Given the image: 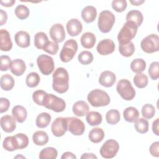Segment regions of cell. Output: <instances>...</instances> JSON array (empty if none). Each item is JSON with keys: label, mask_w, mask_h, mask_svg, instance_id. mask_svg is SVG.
I'll return each mask as SVG.
<instances>
[{"label": "cell", "mask_w": 159, "mask_h": 159, "mask_svg": "<svg viewBox=\"0 0 159 159\" xmlns=\"http://www.w3.org/2000/svg\"><path fill=\"white\" fill-rule=\"evenodd\" d=\"M59 46L57 43L55 42L48 41L43 48V50L50 55H55L58 51Z\"/></svg>", "instance_id": "7dc6e473"}, {"label": "cell", "mask_w": 159, "mask_h": 159, "mask_svg": "<svg viewBox=\"0 0 159 159\" xmlns=\"http://www.w3.org/2000/svg\"><path fill=\"white\" fill-rule=\"evenodd\" d=\"M86 119L87 122L91 126L99 125L102 122V116L97 111H90L87 113Z\"/></svg>", "instance_id": "1f68e13d"}, {"label": "cell", "mask_w": 159, "mask_h": 159, "mask_svg": "<svg viewBox=\"0 0 159 159\" xmlns=\"http://www.w3.org/2000/svg\"><path fill=\"white\" fill-rule=\"evenodd\" d=\"M14 78L9 74H5L1 77L0 84L1 88L4 91L11 90L14 86Z\"/></svg>", "instance_id": "4dcf8cb0"}, {"label": "cell", "mask_w": 159, "mask_h": 159, "mask_svg": "<svg viewBox=\"0 0 159 159\" xmlns=\"http://www.w3.org/2000/svg\"><path fill=\"white\" fill-rule=\"evenodd\" d=\"M115 22V16L114 14L108 11L104 10L100 12L98 25L99 30L102 33H108L110 32Z\"/></svg>", "instance_id": "277c9868"}, {"label": "cell", "mask_w": 159, "mask_h": 159, "mask_svg": "<svg viewBox=\"0 0 159 159\" xmlns=\"http://www.w3.org/2000/svg\"><path fill=\"white\" fill-rule=\"evenodd\" d=\"M52 119V117L48 112H42L39 114L35 120V124L37 127L43 129L47 127Z\"/></svg>", "instance_id": "f546056e"}, {"label": "cell", "mask_w": 159, "mask_h": 159, "mask_svg": "<svg viewBox=\"0 0 159 159\" xmlns=\"http://www.w3.org/2000/svg\"><path fill=\"white\" fill-rule=\"evenodd\" d=\"M16 119L13 116L5 115L1 118V127L7 133L12 132L16 128Z\"/></svg>", "instance_id": "e0dca14e"}, {"label": "cell", "mask_w": 159, "mask_h": 159, "mask_svg": "<svg viewBox=\"0 0 159 159\" xmlns=\"http://www.w3.org/2000/svg\"><path fill=\"white\" fill-rule=\"evenodd\" d=\"M106 122L111 125H116L120 120V114L116 109H110L106 114Z\"/></svg>", "instance_id": "e575fe53"}, {"label": "cell", "mask_w": 159, "mask_h": 159, "mask_svg": "<svg viewBox=\"0 0 159 159\" xmlns=\"http://www.w3.org/2000/svg\"><path fill=\"white\" fill-rule=\"evenodd\" d=\"M16 2L15 0H7V1H1L0 3L4 7H11L14 5V4Z\"/></svg>", "instance_id": "9f6ffc18"}, {"label": "cell", "mask_w": 159, "mask_h": 159, "mask_svg": "<svg viewBox=\"0 0 159 159\" xmlns=\"http://www.w3.org/2000/svg\"><path fill=\"white\" fill-rule=\"evenodd\" d=\"M68 120V130L74 135H81L85 130V125L80 119L75 117H66Z\"/></svg>", "instance_id": "7c38bea8"}, {"label": "cell", "mask_w": 159, "mask_h": 159, "mask_svg": "<svg viewBox=\"0 0 159 159\" xmlns=\"http://www.w3.org/2000/svg\"><path fill=\"white\" fill-rule=\"evenodd\" d=\"M0 61H1V66H0L1 71H7L10 68V65L12 62L11 58L7 55H1L0 57Z\"/></svg>", "instance_id": "c3c4849f"}, {"label": "cell", "mask_w": 159, "mask_h": 159, "mask_svg": "<svg viewBox=\"0 0 159 159\" xmlns=\"http://www.w3.org/2000/svg\"><path fill=\"white\" fill-rule=\"evenodd\" d=\"M78 50L77 42L74 39L66 40L61 50L60 58L61 61L67 63L71 61L75 57Z\"/></svg>", "instance_id": "8992f818"}, {"label": "cell", "mask_w": 159, "mask_h": 159, "mask_svg": "<svg viewBox=\"0 0 159 159\" xmlns=\"http://www.w3.org/2000/svg\"><path fill=\"white\" fill-rule=\"evenodd\" d=\"M158 125H159V119L157 118L152 123V131L156 135H159L158 131Z\"/></svg>", "instance_id": "db71d44e"}, {"label": "cell", "mask_w": 159, "mask_h": 159, "mask_svg": "<svg viewBox=\"0 0 159 159\" xmlns=\"http://www.w3.org/2000/svg\"><path fill=\"white\" fill-rule=\"evenodd\" d=\"M119 51L120 55L125 57H131L135 52V46L132 42L127 44H119Z\"/></svg>", "instance_id": "8d00e7d4"}, {"label": "cell", "mask_w": 159, "mask_h": 159, "mask_svg": "<svg viewBox=\"0 0 159 159\" xmlns=\"http://www.w3.org/2000/svg\"><path fill=\"white\" fill-rule=\"evenodd\" d=\"M81 159H96L97 157L92 153H83L81 156Z\"/></svg>", "instance_id": "6f0895ef"}, {"label": "cell", "mask_w": 159, "mask_h": 159, "mask_svg": "<svg viewBox=\"0 0 159 159\" xmlns=\"http://www.w3.org/2000/svg\"><path fill=\"white\" fill-rule=\"evenodd\" d=\"M97 10L93 6L84 7L81 11V17L86 23L93 22L96 18Z\"/></svg>", "instance_id": "7402d4cb"}, {"label": "cell", "mask_w": 159, "mask_h": 159, "mask_svg": "<svg viewBox=\"0 0 159 159\" xmlns=\"http://www.w3.org/2000/svg\"><path fill=\"white\" fill-rule=\"evenodd\" d=\"M87 99L89 104L93 107H102L107 106L111 99L108 94L101 89H95L91 91L87 96Z\"/></svg>", "instance_id": "7a4b0ae2"}, {"label": "cell", "mask_w": 159, "mask_h": 159, "mask_svg": "<svg viewBox=\"0 0 159 159\" xmlns=\"http://www.w3.org/2000/svg\"><path fill=\"white\" fill-rule=\"evenodd\" d=\"M116 80V76L111 71L106 70L102 71L99 78L98 81L101 85L106 88H109L113 86Z\"/></svg>", "instance_id": "9a60e30c"}, {"label": "cell", "mask_w": 159, "mask_h": 159, "mask_svg": "<svg viewBox=\"0 0 159 159\" xmlns=\"http://www.w3.org/2000/svg\"><path fill=\"white\" fill-rule=\"evenodd\" d=\"M12 114L17 122L22 123L27 119V112L26 109L24 106L20 105H17L12 108Z\"/></svg>", "instance_id": "d4e9b609"}, {"label": "cell", "mask_w": 159, "mask_h": 159, "mask_svg": "<svg viewBox=\"0 0 159 159\" xmlns=\"http://www.w3.org/2000/svg\"><path fill=\"white\" fill-rule=\"evenodd\" d=\"M104 132L101 128L96 127L92 129L88 134V138L89 140L94 143L101 142L104 138Z\"/></svg>", "instance_id": "4316f807"}, {"label": "cell", "mask_w": 159, "mask_h": 159, "mask_svg": "<svg viewBox=\"0 0 159 159\" xmlns=\"http://www.w3.org/2000/svg\"><path fill=\"white\" fill-rule=\"evenodd\" d=\"M138 26L133 22L126 21L117 35L119 44H127L133 39L137 32Z\"/></svg>", "instance_id": "3957f363"}, {"label": "cell", "mask_w": 159, "mask_h": 159, "mask_svg": "<svg viewBox=\"0 0 159 159\" xmlns=\"http://www.w3.org/2000/svg\"><path fill=\"white\" fill-rule=\"evenodd\" d=\"M37 64L40 72L44 75H50L55 68L53 58L47 55H40L37 58Z\"/></svg>", "instance_id": "9c48e42d"}, {"label": "cell", "mask_w": 159, "mask_h": 159, "mask_svg": "<svg viewBox=\"0 0 159 159\" xmlns=\"http://www.w3.org/2000/svg\"><path fill=\"white\" fill-rule=\"evenodd\" d=\"M40 81L39 75L36 72L29 73L25 79V83L29 88H35L38 86Z\"/></svg>", "instance_id": "f35d334b"}, {"label": "cell", "mask_w": 159, "mask_h": 159, "mask_svg": "<svg viewBox=\"0 0 159 159\" xmlns=\"http://www.w3.org/2000/svg\"><path fill=\"white\" fill-rule=\"evenodd\" d=\"M130 66L133 72L141 73L145 70L146 62L142 58H135L132 61Z\"/></svg>", "instance_id": "d6a6232c"}, {"label": "cell", "mask_w": 159, "mask_h": 159, "mask_svg": "<svg viewBox=\"0 0 159 159\" xmlns=\"http://www.w3.org/2000/svg\"><path fill=\"white\" fill-rule=\"evenodd\" d=\"M119 150V143L114 139H109L106 140L101 146L100 154L104 158H112L116 155Z\"/></svg>", "instance_id": "30bf717a"}, {"label": "cell", "mask_w": 159, "mask_h": 159, "mask_svg": "<svg viewBox=\"0 0 159 159\" xmlns=\"http://www.w3.org/2000/svg\"><path fill=\"white\" fill-rule=\"evenodd\" d=\"M81 45L85 48H93L96 42V38L95 35L90 32L84 33L80 39Z\"/></svg>", "instance_id": "cb8c5ba5"}, {"label": "cell", "mask_w": 159, "mask_h": 159, "mask_svg": "<svg viewBox=\"0 0 159 159\" xmlns=\"http://www.w3.org/2000/svg\"><path fill=\"white\" fill-rule=\"evenodd\" d=\"M145 2V1L143 0H134V1H130V2L134 5V6H140L141 5L142 3H143Z\"/></svg>", "instance_id": "680465c9"}, {"label": "cell", "mask_w": 159, "mask_h": 159, "mask_svg": "<svg viewBox=\"0 0 159 159\" xmlns=\"http://www.w3.org/2000/svg\"><path fill=\"white\" fill-rule=\"evenodd\" d=\"M134 83L139 88H145L148 82V77L146 75L143 73H137L134 77Z\"/></svg>", "instance_id": "ab89813d"}, {"label": "cell", "mask_w": 159, "mask_h": 159, "mask_svg": "<svg viewBox=\"0 0 159 159\" xmlns=\"http://www.w3.org/2000/svg\"><path fill=\"white\" fill-rule=\"evenodd\" d=\"M141 112L142 115L144 118L150 119L155 116V109L152 104H145L142 106Z\"/></svg>", "instance_id": "7bdbcfd3"}, {"label": "cell", "mask_w": 159, "mask_h": 159, "mask_svg": "<svg viewBox=\"0 0 159 159\" xmlns=\"http://www.w3.org/2000/svg\"><path fill=\"white\" fill-rule=\"evenodd\" d=\"M116 90L120 97L125 101L133 99L135 96V90L131 83L126 79L120 80L116 86Z\"/></svg>", "instance_id": "5b68a950"}, {"label": "cell", "mask_w": 159, "mask_h": 159, "mask_svg": "<svg viewBox=\"0 0 159 159\" xmlns=\"http://www.w3.org/2000/svg\"><path fill=\"white\" fill-rule=\"evenodd\" d=\"M149 152L150 154L155 157H158L159 156V142L158 141L155 142L151 144L149 148Z\"/></svg>", "instance_id": "816d5d0a"}, {"label": "cell", "mask_w": 159, "mask_h": 159, "mask_svg": "<svg viewBox=\"0 0 159 159\" xmlns=\"http://www.w3.org/2000/svg\"><path fill=\"white\" fill-rule=\"evenodd\" d=\"M49 34L53 42L57 43L63 42L66 37L64 27L61 24H53L49 30Z\"/></svg>", "instance_id": "4fadbf2b"}, {"label": "cell", "mask_w": 159, "mask_h": 159, "mask_svg": "<svg viewBox=\"0 0 159 159\" xmlns=\"http://www.w3.org/2000/svg\"><path fill=\"white\" fill-rule=\"evenodd\" d=\"M111 6L116 12H122L125 10L127 4L125 0H114L112 1Z\"/></svg>", "instance_id": "bcb514c9"}, {"label": "cell", "mask_w": 159, "mask_h": 159, "mask_svg": "<svg viewBox=\"0 0 159 159\" xmlns=\"http://www.w3.org/2000/svg\"><path fill=\"white\" fill-rule=\"evenodd\" d=\"M43 106L55 112H61L65 110L66 103L62 98L53 94L47 93L43 102Z\"/></svg>", "instance_id": "52a82bcc"}, {"label": "cell", "mask_w": 159, "mask_h": 159, "mask_svg": "<svg viewBox=\"0 0 159 159\" xmlns=\"http://www.w3.org/2000/svg\"><path fill=\"white\" fill-rule=\"evenodd\" d=\"M148 75L153 80H157L159 78V63L158 61L152 62L148 68Z\"/></svg>", "instance_id": "f6af8a7d"}, {"label": "cell", "mask_w": 159, "mask_h": 159, "mask_svg": "<svg viewBox=\"0 0 159 159\" xmlns=\"http://www.w3.org/2000/svg\"><path fill=\"white\" fill-rule=\"evenodd\" d=\"M48 134L43 130H38L34 133L32 135V140L34 143L39 146H43L48 142Z\"/></svg>", "instance_id": "f1b7e54d"}, {"label": "cell", "mask_w": 159, "mask_h": 159, "mask_svg": "<svg viewBox=\"0 0 159 159\" xmlns=\"http://www.w3.org/2000/svg\"><path fill=\"white\" fill-rule=\"evenodd\" d=\"M52 134L57 137L63 136L68 130V120L66 117H59L56 118L52 124Z\"/></svg>", "instance_id": "8fae6325"}, {"label": "cell", "mask_w": 159, "mask_h": 159, "mask_svg": "<svg viewBox=\"0 0 159 159\" xmlns=\"http://www.w3.org/2000/svg\"><path fill=\"white\" fill-rule=\"evenodd\" d=\"M12 48V42L10 34L6 29L0 30V48L2 51L8 52Z\"/></svg>", "instance_id": "ac0fdd59"}, {"label": "cell", "mask_w": 159, "mask_h": 159, "mask_svg": "<svg viewBox=\"0 0 159 159\" xmlns=\"http://www.w3.org/2000/svg\"><path fill=\"white\" fill-rule=\"evenodd\" d=\"M142 50L147 53H152L159 50V37L157 34H152L143 39L140 42Z\"/></svg>", "instance_id": "ba28073f"}, {"label": "cell", "mask_w": 159, "mask_h": 159, "mask_svg": "<svg viewBox=\"0 0 159 159\" xmlns=\"http://www.w3.org/2000/svg\"><path fill=\"white\" fill-rule=\"evenodd\" d=\"M12 144L15 150L26 148L29 144L28 137L22 133L17 134L12 136Z\"/></svg>", "instance_id": "d6986e66"}, {"label": "cell", "mask_w": 159, "mask_h": 159, "mask_svg": "<svg viewBox=\"0 0 159 159\" xmlns=\"http://www.w3.org/2000/svg\"><path fill=\"white\" fill-rule=\"evenodd\" d=\"M16 44L21 48H27L30 43V37L29 33L24 30L17 32L14 36Z\"/></svg>", "instance_id": "ffe728a7"}, {"label": "cell", "mask_w": 159, "mask_h": 159, "mask_svg": "<svg viewBox=\"0 0 159 159\" xmlns=\"http://www.w3.org/2000/svg\"><path fill=\"white\" fill-rule=\"evenodd\" d=\"M10 106V101L5 98H0V112L3 113L6 112Z\"/></svg>", "instance_id": "f907efd6"}, {"label": "cell", "mask_w": 159, "mask_h": 159, "mask_svg": "<svg viewBox=\"0 0 159 159\" xmlns=\"http://www.w3.org/2000/svg\"><path fill=\"white\" fill-rule=\"evenodd\" d=\"M126 21L134 22L138 27L142 24L143 17L142 12L138 10H131L126 14Z\"/></svg>", "instance_id": "484cf974"}, {"label": "cell", "mask_w": 159, "mask_h": 159, "mask_svg": "<svg viewBox=\"0 0 159 159\" xmlns=\"http://www.w3.org/2000/svg\"><path fill=\"white\" fill-rule=\"evenodd\" d=\"M61 159H76V157L70 152H66L61 157Z\"/></svg>", "instance_id": "11a10c76"}, {"label": "cell", "mask_w": 159, "mask_h": 159, "mask_svg": "<svg viewBox=\"0 0 159 159\" xmlns=\"http://www.w3.org/2000/svg\"><path fill=\"white\" fill-rule=\"evenodd\" d=\"M0 16H1V20H0V25H3L7 20V12L2 9H0Z\"/></svg>", "instance_id": "f5cc1de1"}, {"label": "cell", "mask_w": 159, "mask_h": 159, "mask_svg": "<svg viewBox=\"0 0 159 159\" xmlns=\"http://www.w3.org/2000/svg\"><path fill=\"white\" fill-rule=\"evenodd\" d=\"M48 41L47 35L43 32H39L35 35L34 45L38 49H43Z\"/></svg>", "instance_id": "836d02e7"}, {"label": "cell", "mask_w": 159, "mask_h": 159, "mask_svg": "<svg viewBox=\"0 0 159 159\" xmlns=\"http://www.w3.org/2000/svg\"><path fill=\"white\" fill-rule=\"evenodd\" d=\"M66 28L68 34L71 37H75L78 35L81 32L83 25L78 19H71L67 22Z\"/></svg>", "instance_id": "2e32d148"}, {"label": "cell", "mask_w": 159, "mask_h": 159, "mask_svg": "<svg viewBox=\"0 0 159 159\" xmlns=\"http://www.w3.org/2000/svg\"><path fill=\"white\" fill-rule=\"evenodd\" d=\"M89 106L84 101H78L73 106V112L78 117H83L86 115L89 111Z\"/></svg>", "instance_id": "603a6c76"}, {"label": "cell", "mask_w": 159, "mask_h": 159, "mask_svg": "<svg viewBox=\"0 0 159 159\" xmlns=\"http://www.w3.org/2000/svg\"><path fill=\"white\" fill-rule=\"evenodd\" d=\"M47 93L43 90H37L32 94V99L37 105L43 106V102Z\"/></svg>", "instance_id": "ee69618b"}, {"label": "cell", "mask_w": 159, "mask_h": 159, "mask_svg": "<svg viewBox=\"0 0 159 159\" xmlns=\"http://www.w3.org/2000/svg\"><path fill=\"white\" fill-rule=\"evenodd\" d=\"M134 127L137 132L140 134H145L148 130V122L144 118H138L134 122Z\"/></svg>", "instance_id": "74e56055"}, {"label": "cell", "mask_w": 159, "mask_h": 159, "mask_svg": "<svg viewBox=\"0 0 159 159\" xmlns=\"http://www.w3.org/2000/svg\"><path fill=\"white\" fill-rule=\"evenodd\" d=\"M52 88L60 94L66 93L69 88V75L67 70L62 67L57 68L53 73Z\"/></svg>", "instance_id": "6da1fadb"}, {"label": "cell", "mask_w": 159, "mask_h": 159, "mask_svg": "<svg viewBox=\"0 0 159 159\" xmlns=\"http://www.w3.org/2000/svg\"><path fill=\"white\" fill-rule=\"evenodd\" d=\"M2 147L3 148L9 152H13L14 151V148L12 144V136H8L6 137L2 142Z\"/></svg>", "instance_id": "681fc988"}, {"label": "cell", "mask_w": 159, "mask_h": 159, "mask_svg": "<svg viewBox=\"0 0 159 159\" xmlns=\"http://www.w3.org/2000/svg\"><path fill=\"white\" fill-rule=\"evenodd\" d=\"M14 13L17 18L20 20H24L29 17L30 11L26 6L24 4H20L16 7Z\"/></svg>", "instance_id": "60d3db41"}, {"label": "cell", "mask_w": 159, "mask_h": 159, "mask_svg": "<svg viewBox=\"0 0 159 159\" xmlns=\"http://www.w3.org/2000/svg\"><path fill=\"white\" fill-rule=\"evenodd\" d=\"M97 52L101 55H107L112 53L115 50V43L110 39L101 40L96 47Z\"/></svg>", "instance_id": "5bb4252c"}, {"label": "cell", "mask_w": 159, "mask_h": 159, "mask_svg": "<svg viewBox=\"0 0 159 159\" xmlns=\"http://www.w3.org/2000/svg\"><path fill=\"white\" fill-rule=\"evenodd\" d=\"M58 155V151L53 147H46L39 153L40 159H55Z\"/></svg>", "instance_id": "d590c367"}, {"label": "cell", "mask_w": 159, "mask_h": 159, "mask_svg": "<svg viewBox=\"0 0 159 159\" xmlns=\"http://www.w3.org/2000/svg\"><path fill=\"white\" fill-rule=\"evenodd\" d=\"M11 71L16 76H19L24 74L26 70V65L25 62L19 58H17L12 61L10 65Z\"/></svg>", "instance_id": "44dd1931"}, {"label": "cell", "mask_w": 159, "mask_h": 159, "mask_svg": "<svg viewBox=\"0 0 159 159\" xmlns=\"http://www.w3.org/2000/svg\"><path fill=\"white\" fill-rule=\"evenodd\" d=\"M78 60L82 65H89L93 61V55L91 52L84 50L78 55Z\"/></svg>", "instance_id": "b9f144b4"}, {"label": "cell", "mask_w": 159, "mask_h": 159, "mask_svg": "<svg viewBox=\"0 0 159 159\" xmlns=\"http://www.w3.org/2000/svg\"><path fill=\"white\" fill-rule=\"evenodd\" d=\"M124 119L128 122H134L139 117V112L137 108L130 106L125 108L123 112Z\"/></svg>", "instance_id": "83f0119b"}]
</instances>
